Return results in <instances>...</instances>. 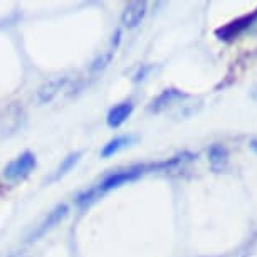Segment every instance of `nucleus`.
<instances>
[{"instance_id":"423d86ee","label":"nucleus","mask_w":257,"mask_h":257,"mask_svg":"<svg viewBox=\"0 0 257 257\" xmlns=\"http://www.w3.org/2000/svg\"><path fill=\"white\" fill-rule=\"evenodd\" d=\"M67 212H69V207L66 205V203H61V205H57L54 210H52L49 215L46 217V220L42 222L41 225L37 227L36 230L32 232V235H31V240H37L39 237H42L46 234L47 230H51L52 227L57 225L59 222L64 219V217L67 215Z\"/></svg>"},{"instance_id":"f03ea898","label":"nucleus","mask_w":257,"mask_h":257,"mask_svg":"<svg viewBox=\"0 0 257 257\" xmlns=\"http://www.w3.org/2000/svg\"><path fill=\"white\" fill-rule=\"evenodd\" d=\"M36 155L31 152H24L4 168V175L9 180H21V178H26L36 168Z\"/></svg>"},{"instance_id":"6e6552de","label":"nucleus","mask_w":257,"mask_h":257,"mask_svg":"<svg viewBox=\"0 0 257 257\" xmlns=\"http://www.w3.org/2000/svg\"><path fill=\"white\" fill-rule=\"evenodd\" d=\"M207 155H208L210 167L212 170H215V172H222V170L225 168L227 162H229V152H227V148L220 143H213L212 147L208 148Z\"/></svg>"},{"instance_id":"f8f14e48","label":"nucleus","mask_w":257,"mask_h":257,"mask_svg":"<svg viewBox=\"0 0 257 257\" xmlns=\"http://www.w3.org/2000/svg\"><path fill=\"white\" fill-rule=\"evenodd\" d=\"M113 52H114V49H109L108 52H106V54L99 56L98 59H96V61L93 62V67H91V69H93V71H101V69H104V67L109 64L111 57H113Z\"/></svg>"},{"instance_id":"ddd939ff","label":"nucleus","mask_w":257,"mask_h":257,"mask_svg":"<svg viewBox=\"0 0 257 257\" xmlns=\"http://www.w3.org/2000/svg\"><path fill=\"white\" fill-rule=\"evenodd\" d=\"M249 148L252 150L254 153H257V138H254V140H250L249 142Z\"/></svg>"},{"instance_id":"20e7f679","label":"nucleus","mask_w":257,"mask_h":257,"mask_svg":"<svg viewBox=\"0 0 257 257\" xmlns=\"http://www.w3.org/2000/svg\"><path fill=\"white\" fill-rule=\"evenodd\" d=\"M257 19V11L252 12L250 16H244L240 19H237V21H232L230 24H227V26L217 29V37L222 39V41H232L234 37H237L239 34H242L245 31L247 27L252 26V22H254Z\"/></svg>"},{"instance_id":"0eeeda50","label":"nucleus","mask_w":257,"mask_h":257,"mask_svg":"<svg viewBox=\"0 0 257 257\" xmlns=\"http://www.w3.org/2000/svg\"><path fill=\"white\" fill-rule=\"evenodd\" d=\"M132 113H133V103L132 101H123V103L116 104L114 108L109 109L108 116H106V124H108L111 130L119 128V126L132 116Z\"/></svg>"},{"instance_id":"9d476101","label":"nucleus","mask_w":257,"mask_h":257,"mask_svg":"<svg viewBox=\"0 0 257 257\" xmlns=\"http://www.w3.org/2000/svg\"><path fill=\"white\" fill-rule=\"evenodd\" d=\"M178 98H183V93L178 89H165L162 94L158 96L157 99L153 101L152 106H150V111L152 113H160L163 108H167V106L172 103V101H175Z\"/></svg>"},{"instance_id":"9b49d317","label":"nucleus","mask_w":257,"mask_h":257,"mask_svg":"<svg viewBox=\"0 0 257 257\" xmlns=\"http://www.w3.org/2000/svg\"><path fill=\"white\" fill-rule=\"evenodd\" d=\"M79 158H81V153L79 152H76V153H71V155H67V157L62 160L61 165H59V168L56 170V178H61V177H64L67 172H71L72 168L76 167V163L79 162Z\"/></svg>"},{"instance_id":"1a4fd4ad","label":"nucleus","mask_w":257,"mask_h":257,"mask_svg":"<svg viewBox=\"0 0 257 257\" xmlns=\"http://www.w3.org/2000/svg\"><path fill=\"white\" fill-rule=\"evenodd\" d=\"M133 142H135V137H132V135H124V137H118V138L111 140V142L106 143L103 147V150H101V158L113 157V155L121 152L123 148L130 147Z\"/></svg>"},{"instance_id":"7ed1b4c3","label":"nucleus","mask_w":257,"mask_h":257,"mask_svg":"<svg viewBox=\"0 0 257 257\" xmlns=\"http://www.w3.org/2000/svg\"><path fill=\"white\" fill-rule=\"evenodd\" d=\"M148 12V6L147 2H142V0H137V2H130L128 6L124 7L123 14H121V24L128 29H135L138 27L140 24L143 22L145 16Z\"/></svg>"},{"instance_id":"f257e3e1","label":"nucleus","mask_w":257,"mask_h":257,"mask_svg":"<svg viewBox=\"0 0 257 257\" xmlns=\"http://www.w3.org/2000/svg\"><path fill=\"white\" fill-rule=\"evenodd\" d=\"M143 172H145V167H132V168L118 170V172L109 173L108 177H104V180L101 182L98 187L93 188L94 195L98 197L99 193L109 192V190H113V188H118L128 182H135L137 178L143 175Z\"/></svg>"},{"instance_id":"39448f33","label":"nucleus","mask_w":257,"mask_h":257,"mask_svg":"<svg viewBox=\"0 0 257 257\" xmlns=\"http://www.w3.org/2000/svg\"><path fill=\"white\" fill-rule=\"evenodd\" d=\"M67 81H69V77L67 76H57V77H52V79H49V81H46L36 93L37 103L39 104L51 103V101L59 94V91L64 88V84Z\"/></svg>"}]
</instances>
